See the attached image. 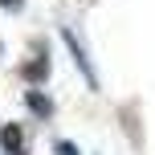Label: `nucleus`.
Returning a JSON list of instances; mask_svg holds the SVG:
<instances>
[{
    "label": "nucleus",
    "mask_w": 155,
    "mask_h": 155,
    "mask_svg": "<svg viewBox=\"0 0 155 155\" xmlns=\"http://www.w3.org/2000/svg\"><path fill=\"white\" fill-rule=\"evenodd\" d=\"M0 8H4V12H21L25 0H0Z\"/></svg>",
    "instance_id": "nucleus-4"
},
{
    "label": "nucleus",
    "mask_w": 155,
    "mask_h": 155,
    "mask_svg": "<svg viewBox=\"0 0 155 155\" xmlns=\"http://www.w3.org/2000/svg\"><path fill=\"white\" fill-rule=\"evenodd\" d=\"M25 102H29V110H37V114H53V102H49L45 94H37V90L25 94Z\"/></svg>",
    "instance_id": "nucleus-3"
},
{
    "label": "nucleus",
    "mask_w": 155,
    "mask_h": 155,
    "mask_svg": "<svg viewBox=\"0 0 155 155\" xmlns=\"http://www.w3.org/2000/svg\"><path fill=\"white\" fill-rule=\"evenodd\" d=\"M61 41H65V45H70V53H74V61H78V70L86 74V82H90L94 90H98V78H94V70H90V57H86V49L78 45V37H74L70 29H65V33H61Z\"/></svg>",
    "instance_id": "nucleus-1"
},
{
    "label": "nucleus",
    "mask_w": 155,
    "mask_h": 155,
    "mask_svg": "<svg viewBox=\"0 0 155 155\" xmlns=\"http://www.w3.org/2000/svg\"><path fill=\"white\" fill-rule=\"evenodd\" d=\"M57 155H78V147H74V143H65V139H61V143H57Z\"/></svg>",
    "instance_id": "nucleus-5"
},
{
    "label": "nucleus",
    "mask_w": 155,
    "mask_h": 155,
    "mask_svg": "<svg viewBox=\"0 0 155 155\" xmlns=\"http://www.w3.org/2000/svg\"><path fill=\"white\" fill-rule=\"evenodd\" d=\"M0 147H4V155H25V135H21L16 123L0 127Z\"/></svg>",
    "instance_id": "nucleus-2"
}]
</instances>
